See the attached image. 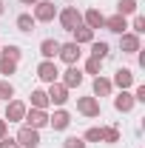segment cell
<instances>
[{
    "label": "cell",
    "instance_id": "cell-1",
    "mask_svg": "<svg viewBox=\"0 0 145 148\" xmlns=\"http://www.w3.org/2000/svg\"><path fill=\"white\" fill-rule=\"evenodd\" d=\"M20 140H23V145H37V134L34 131H23Z\"/></svg>",
    "mask_w": 145,
    "mask_h": 148
},
{
    "label": "cell",
    "instance_id": "cell-5",
    "mask_svg": "<svg viewBox=\"0 0 145 148\" xmlns=\"http://www.w3.org/2000/svg\"><path fill=\"white\" fill-rule=\"evenodd\" d=\"M54 69H51V66H43V77H46V80H51V77H54Z\"/></svg>",
    "mask_w": 145,
    "mask_h": 148
},
{
    "label": "cell",
    "instance_id": "cell-2",
    "mask_svg": "<svg viewBox=\"0 0 145 148\" xmlns=\"http://www.w3.org/2000/svg\"><path fill=\"white\" fill-rule=\"evenodd\" d=\"M54 51H60V46H57V43H51V40H46V43H43V54H54Z\"/></svg>",
    "mask_w": 145,
    "mask_h": 148
},
{
    "label": "cell",
    "instance_id": "cell-7",
    "mask_svg": "<svg viewBox=\"0 0 145 148\" xmlns=\"http://www.w3.org/2000/svg\"><path fill=\"white\" fill-rule=\"evenodd\" d=\"M68 148H83V143L80 140H68Z\"/></svg>",
    "mask_w": 145,
    "mask_h": 148
},
{
    "label": "cell",
    "instance_id": "cell-6",
    "mask_svg": "<svg viewBox=\"0 0 145 148\" xmlns=\"http://www.w3.org/2000/svg\"><path fill=\"white\" fill-rule=\"evenodd\" d=\"M54 125H57V128H63V125H66V114H57V117H54Z\"/></svg>",
    "mask_w": 145,
    "mask_h": 148
},
{
    "label": "cell",
    "instance_id": "cell-4",
    "mask_svg": "<svg viewBox=\"0 0 145 148\" xmlns=\"http://www.w3.org/2000/svg\"><path fill=\"white\" fill-rule=\"evenodd\" d=\"M94 54H97V57H105V54H108V46H105V43H97V46H94Z\"/></svg>",
    "mask_w": 145,
    "mask_h": 148
},
{
    "label": "cell",
    "instance_id": "cell-3",
    "mask_svg": "<svg viewBox=\"0 0 145 148\" xmlns=\"http://www.w3.org/2000/svg\"><path fill=\"white\" fill-rule=\"evenodd\" d=\"M77 54H80V51H77V46H66V49H63V57H66V60H74Z\"/></svg>",
    "mask_w": 145,
    "mask_h": 148
}]
</instances>
